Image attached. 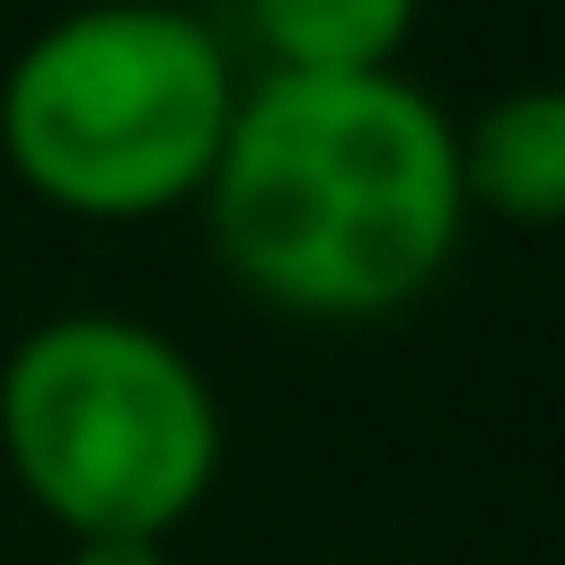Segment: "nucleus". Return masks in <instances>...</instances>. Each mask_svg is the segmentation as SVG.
<instances>
[{"instance_id":"f03ea898","label":"nucleus","mask_w":565,"mask_h":565,"mask_svg":"<svg viewBox=\"0 0 565 565\" xmlns=\"http://www.w3.org/2000/svg\"><path fill=\"white\" fill-rule=\"evenodd\" d=\"M238 115L230 44L177 0H79L0 71V159L71 221L203 203Z\"/></svg>"},{"instance_id":"f257e3e1","label":"nucleus","mask_w":565,"mask_h":565,"mask_svg":"<svg viewBox=\"0 0 565 565\" xmlns=\"http://www.w3.org/2000/svg\"><path fill=\"white\" fill-rule=\"evenodd\" d=\"M203 221L265 309L309 327L397 318L468 230L459 124L406 71H256L238 79Z\"/></svg>"},{"instance_id":"20e7f679","label":"nucleus","mask_w":565,"mask_h":565,"mask_svg":"<svg viewBox=\"0 0 565 565\" xmlns=\"http://www.w3.org/2000/svg\"><path fill=\"white\" fill-rule=\"evenodd\" d=\"M459 194L512 230L565 221V79H521L459 124Z\"/></svg>"},{"instance_id":"423d86ee","label":"nucleus","mask_w":565,"mask_h":565,"mask_svg":"<svg viewBox=\"0 0 565 565\" xmlns=\"http://www.w3.org/2000/svg\"><path fill=\"white\" fill-rule=\"evenodd\" d=\"M62 565H168V539H71Z\"/></svg>"},{"instance_id":"7ed1b4c3","label":"nucleus","mask_w":565,"mask_h":565,"mask_svg":"<svg viewBox=\"0 0 565 565\" xmlns=\"http://www.w3.org/2000/svg\"><path fill=\"white\" fill-rule=\"evenodd\" d=\"M0 468L62 539H168L221 477V397L150 318L62 309L0 362Z\"/></svg>"},{"instance_id":"39448f33","label":"nucleus","mask_w":565,"mask_h":565,"mask_svg":"<svg viewBox=\"0 0 565 565\" xmlns=\"http://www.w3.org/2000/svg\"><path fill=\"white\" fill-rule=\"evenodd\" d=\"M265 71H397L424 0H238Z\"/></svg>"}]
</instances>
